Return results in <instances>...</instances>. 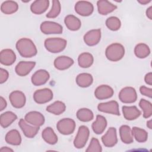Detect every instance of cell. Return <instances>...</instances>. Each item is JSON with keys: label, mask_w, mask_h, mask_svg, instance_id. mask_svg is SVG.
Wrapping results in <instances>:
<instances>
[{"label": "cell", "mask_w": 152, "mask_h": 152, "mask_svg": "<svg viewBox=\"0 0 152 152\" xmlns=\"http://www.w3.org/2000/svg\"><path fill=\"white\" fill-rule=\"evenodd\" d=\"M42 137L44 141L49 144L54 145L58 142V136L56 133L53 131V129L51 127H46L45 128L42 132Z\"/></svg>", "instance_id": "cell-27"}, {"label": "cell", "mask_w": 152, "mask_h": 152, "mask_svg": "<svg viewBox=\"0 0 152 152\" xmlns=\"http://www.w3.org/2000/svg\"><path fill=\"white\" fill-rule=\"evenodd\" d=\"M61 11V3L58 0H53L51 10L46 14V17L49 18H55L57 17Z\"/></svg>", "instance_id": "cell-39"}, {"label": "cell", "mask_w": 152, "mask_h": 152, "mask_svg": "<svg viewBox=\"0 0 152 152\" xmlns=\"http://www.w3.org/2000/svg\"><path fill=\"white\" fill-rule=\"evenodd\" d=\"M119 135L121 141L126 144H131L134 141L131 128L126 125H122L119 128Z\"/></svg>", "instance_id": "cell-26"}, {"label": "cell", "mask_w": 152, "mask_h": 152, "mask_svg": "<svg viewBox=\"0 0 152 152\" xmlns=\"http://www.w3.org/2000/svg\"><path fill=\"white\" fill-rule=\"evenodd\" d=\"M49 6V0H36L31 4L30 10L33 14L40 15L44 13L48 10Z\"/></svg>", "instance_id": "cell-21"}, {"label": "cell", "mask_w": 152, "mask_h": 152, "mask_svg": "<svg viewBox=\"0 0 152 152\" xmlns=\"http://www.w3.org/2000/svg\"><path fill=\"white\" fill-rule=\"evenodd\" d=\"M145 14L147 18H148L150 20H152V6L149 7L146 11H145Z\"/></svg>", "instance_id": "cell-45"}, {"label": "cell", "mask_w": 152, "mask_h": 152, "mask_svg": "<svg viewBox=\"0 0 152 152\" xmlns=\"http://www.w3.org/2000/svg\"><path fill=\"white\" fill-rule=\"evenodd\" d=\"M16 60V55L11 49H4L0 52L1 64L5 66L12 65Z\"/></svg>", "instance_id": "cell-19"}, {"label": "cell", "mask_w": 152, "mask_h": 152, "mask_svg": "<svg viewBox=\"0 0 152 152\" xmlns=\"http://www.w3.org/2000/svg\"><path fill=\"white\" fill-rule=\"evenodd\" d=\"M138 2H139L141 5H146L151 2V0H138Z\"/></svg>", "instance_id": "cell-47"}, {"label": "cell", "mask_w": 152, "mask_h": 152, "mask_svg": "<svg viewBox=\"0 0 152 152\" xmlns=\"http://www.w3.org/2000/svg\"><path fill=\"white\" fill-rule=\"evenodd\" d=\"M139 106L143 111V117L149 118L152 115V104L148 100L141 99L139 102Z\"/></svg>", "instance_id": "cell-37"}, {"label": "cell", "mask_w": 152, "mask_h": 152, "mask_svg": "<svg viewBox=\"0 0 152 152\" xmlns=\"http://www.w3.org/2000/svg\"><path fill=\"white\" fill-rule=\"evenodd\" d=\"M106 26L112 31H117L121 28V22L117 17L111 16L106 19Z\"/></svg>", "instance_id": "cell-38"}, {"label": "cell", "mask_w": 152, "mask_h": 152, "mask_svg": "<svg viewBox=\"0 0 152 152\" xmlns=\"http://www.w3.org/2000/svg\"><path fill=\"white\" fill-rule=\"evenodd\" d=\"M64 23L67 28L71 31L78 30L81 26L80 20L72 14H69L65 17Z\"/></svg>", "instance_id": "cell-25"}, {"label": "cell", "mask_w": 152, "mask_h": 152, "mask_svg": "<svg viewBox=\"0 0 152 152\" xmlns=\"http://www.w3.org/2000/svg\"><path fill=\"white\" fill-rule=\"evenodd\" d=\"M75 11L81 16L87 17L92 14L94 7L92 3L86 1H79L76 2L74 7Z\"/></svg>", "instance_id": "cell-9"}, {"label": "cell", "mask_w": 152, "mask_h": 152, "mask_svg": "<svg viewBox=\"0 0 152 152\" xmlns=\"http://www.w3.org/2000/svg\"><path fill=\"white\" fill-rule=\"evenodd\" d=\"M7 106V103L5 99L1 96L0 97V111H2Z\"/></svg>", "instance_id": "cell-44"}, {"label": "cell", "mask_w": 152, "mask_h": 152, "mask_svg": "<svg viewBox=\"0 0 152 152\" xmlns=\"http://www.w3.org/2000/svg\"><path fill=\"white\" fill-rule=\"evenodd\" d=\"M97 7L98 12L103 15H107L108 14L114 11L117 6L106 0H99L97 2Z\"/></svg>", "instance_id": "cell-22"}, {"label": "cell", "mask_w": 152, "mask_h": 152, "mask_svg": "<svg viewBox=\"0 0 152 152\" xmlns=\"http://www.w3.org/2000/svg\"><path fill=\"white\" fill-rule=\"evenodd\" d=\"M89 135L90 131L88 128L85 125L80 126L73 142L74 147L78 149L83 148L88 140Z\"/></svg>", "instance_id": "cell-4"}, {"label": "cell", "mask_w": 152, "mask_h": 152, "mask_svg": "<svg viewBox=\"0 0 152 152\" xmlns=\"http://www.w3.org/2000/svg\"><path fill=\"white\" fill-rule=\"evenodd\" d=\"M94 62V58L92 54L88 52H83L78 57V65L83 68L90 67Z\"/></svg>", "instance_id": "cell-30"}, {"label": "cell", "mask_w": 152, "mask_h": 152, "mask_svg": "<svg viewBox=\"0 0 152 152\" xmlns=\"http://www.w3.org/2000/svg\"><path fill=\"white\" fill-rule=\"evenodd\" d=\"M40 29L45 34H61L63 31V27L61 24L51 21L42 22L40 26Z\"/></svg>", "instance_id": "cell-7"}, {"label": "cell", "mask_w": 152, "mask_h": 152, "mask_svg": "<svg viewBox=\"0 0 152 152\" xmlns=\"http://www.w3.org/2000/svg\"><path fill=\"white\" fill-rule=\"evenodd\" d=\"M75 122L71 118H63L56 124L58 131L62 135H68L72 134L75 129Z\"/></svg>", "instance_id": "cell-5"}, {"label": "cell", "mask_w": 152, "mask_h": 152, "mask_svg": "<svg viewBox=\"0 0 152 152\" xmlns=\"http://www.w3.org/2000/svg\"><path fill=\"white\" fill-rule=\"evenodd\" d=\"M18 9V4L13 1H4L1 5V11L5 14H12L17 11Z\"/></svg>", "instance_id": "cell-33"}, {"label": "cell", "mask_w": 152, "mask_h": 152, "mask_svg": "<svg viewBox=\"0 0 152 152\" xmlns=\"http://www.w3.org/2000/svg\"><path fill=\"white\" fill-rule=\"evenodd\" d=\"M6 142L12 145H19L21 142V137L17 129H11L8 131L5 137Z\"/></svg>", "instance_id": "cell-28"}, {"label": "cell", "mask_w": 152, "mask_h": 152, "mask_svg": "<svg viewBox=\"0 0 152 152\" xmlns=\"http://www.w3.org/2000/svg\"><path fill=\"white\" fill-rule=\"evenodd\" d=\"M140 92L141 94L147 96L149 98L152 97V88H148L144 86H142L140 87Z\"/></svg>", "instance_id": "cell-41"}, {"label": "cell", "mask_w": 152, "mask_h": 152, "mask_svg": "<svg viewBox=\"0 0 152 152\" xmlns=\"http://www.w3.org/2000/svg\"><path fill=\"white\" fill-rule=\"evenodd\" d=\"M119 99L124 103H132L137 99V93L132 87H125L121 90L119 93Z\"/></svg>", "instance_id": "cell-6"}, {"label": "cell", "mask_w": 152, "mask_h": 152, "mask_svg": "<svg viewBox=\"0 0 152 152\" xmlns=\"http://www.w3.org/2000/svg\"><path fill=\"white\" fill-rule=\"evenodd\" d=\"M105 55L106 58L110 61H119L125 55V48L119 43H112L106 48Z\"/></svg>", "instance_id": "cell-2"}, {"label": "cell", "mask_w": 152, "mask_h": 152, "mask_svg": "<svg viewBox=\"0 0 152 152\" xmlns=\"http://www.w3.org/2000/svg\"><path fill=\"white\" fill-rule=\"evenodd\" d=\"M74 63V61L71 58L67 56H59L55 59L53 65L58 70H65L70 68Z\"/></svg>", "instance_id": "cell-20"}, {"label": "cell", "mask_w": 152, "mask_h": 152, "mask_svg": "<svg viewBox=\"0 0 152 152\" xmlns=\"http://www.w3.org/2000/svg\"><path fill=\"white\" fill-rule=\"evenodd\" d=\"M147 126L150 129H152V121L151 119H150L149 121H148L147 122Z\"/></svg>", "instance_id": "cell-48"}, {"label": "cell", "mask_w": 152, "mask_h": 152, "mask_svg": "<svg viewBox=\"0 0 152 152\" xmlns=\"http://www.w3.org/2000/svg\"><path fill=\"white\" fill-rule=\"evenodd\" d=\"M8 77H9V73L7 71V70L1 68L0 69V83L3 84L5 82H6Z\"/></svg>", "instance_id": "cell-42"}, {"label": "cell", "mask_w": 152, "mask_h": 152, "mask_svg": "<svg viewBox=\"0 0 152 152\" xmlns=\"http://www.w3.org/2000/svg\"><path fill=\"white\" fill-rule=\"evenodd\" d=\"M134 53L137 58L144 59L150 55V49L147 44L140 43L135 46L134 48Z\"/></svg>", "instance_id": "cell-34"}, {"label": "cell", "mask_w": 152, "mask_h": 152, "mask_svg": "<svg viewBox=\"0 0 152 152\" xmlns=\"http://www.w3.org/2000/svg\"><path fill=\"white\" fill-rule=\"evenodd\" d=\"M14 150L10 147H2L0 149L1 152H10V151H13Z\"/></svg>", "instance_id": "cell-46"}, {"label": "cell", "mask_w": 152, "mask_h": 152, "mask_svg": "<svg viewBox=\"0 0 152 152\" xmlns=\"http://www.w3.org/2000/svg\"><path fill=\"white\" fill-rule=\"evenodd\" d=\"M93 82V76L89 73H81L76 77L77 84L82 88H86L90 86Z\"/></svg>", "instance_id": "cell-29"}, {"label": "cell", "mask_w": 152, "mask_h": 152, "mask_svg": "<svg viewBox=\"0 0 152 152\" xmlns=\"http://www.w3.org/2000/svg\"><path fill=\"white\" fill-rule=\"evenodd\" d=\"M66 110L65 103L61 101L57 100L46 107V111L55 115L63 113Z\"/></svg>", "instance_id": "cell-32"}, {"label": "cell", "mask_w": 152, "mask_h": 152, "mask_svg": "<svg viewBox=\"0 0 152 152\" xmlns=\"http://www.w3.org/2000/svg\"><path fill=\"white\" fill-rule=\"evenodd\" d=\"M24 119L27 123L37 127L42 126L45 121L43 114L37 111H31L28 112L25 115Z\"/></svg>", "instance_id": "cell-13"}, {"label": "cell", "mask_w": 152, "mask_h": 152, "mask_svg": "<svg viewBox=\"0 0 152 152\" xmlns=\"http://www.w3.org/2000/svg\"><path fill=\"white\" fill-rule=\"evenodd\" d=\"M16 49L23 58H31L36 55L37 50L33 42L26 37L19 39L15 45Z\"/></svg>", "instance_id": "cell-1"}, {"label": "cell", "mask_w": 152, "mask_h": 152, "mask_svg": "<svg viewBox=\"0 0 152 152\" xmlns=\"http://www.w3.org/2000/svg\"><path fill=\"white\" fill-rule=\"evenodd\" d=\"M97 109L99 111L103 113L112 114L117 116L120 115L119 104L115 100H110L107 102L100 103L97 106Z\"/></svg>", "instance_id": "cell-10"}, {"label": "cell", "mask_w": 152, "mask_h": 152, "mask_svg": "<svg viewBox=\"0 0 152 152\" xmlns=\"http://www.w3.org/2000/svg\"><path fill=\"white\" fill-rule=\"evenodd\" d=\"M113 89L106 84H102L98 86L94 91V96L99 100H105L113 96Z\"/></svg>", "instance_id": "cell-18"}, {"label": "cell", "mask_w": 152, "mask_h": 152, "mask_svg": "<svg viewBox=\"0 0 152 152\" xmlns=\"http://www.w3.org/2000/svg\"><path fill=\"white\" fill-rule=\"evenodd\" d=\"M17 119V116L11 111H7L2 113L0 116L1 126L6 128Z\"/></svg>", "instance_id": "cell-31"}, {"label": "cell", "mask_w": 152, "mask_h": 152, "mask_svg": "<svg viewBox=\"0 0 152 152\" xmlns=\"http://www.w3.org/2000/svg\"><path fill=\"white\" fill-rule=\"evenodd\" d=\"M36 62L34 61H20L15 66V71L20 77H24L28 75L34 68Z\"/></svg>", "instance_id": "cell-17"}, {"label": "cell", "mask_w": 152, "mask_h": 152, "mask_svg": "<svg viewBox=\"0 0 152 152\" xmlns=\"http://www.w3.org/2000/svg\"><path fill=\"white\" fill-rule=\"evenodd\" d=\"M102 36L101 30L100 28L92 29L87 31L83 37L84 43L89 46H93L97 45L100 41Z\"/></svg>", "instance_id": "cell-11"}, {"label": "cell", "mask_w": 152, "mask_h": 152, "mask_svg": "<svg viewBox=\"0 0 152 152\" xmlns=\"http://www.w3.org/2000/svg\"><path fill=\"white\" fill-rule=\"evenodd\" d=\"M18 125L24 135L29 138H34L37 135L40 129L39 127L33 126L27 123L24 119H20Z\"/></svg>", "instance_id": "cell-16"}, {"label": "cell", "mask_w": 152, "mask_h": 152, "mask_svg": "<svg viewBox=\"0 0 152 152\" xmlns=\"http://www.w3.org/2000/svg\"><path fill=\"white\" fill-rule=\"evenodd\" d=\"M67 45V41L61 37H50L45 40L44 46L50 53H57L63 51Z\"/></svg>", "instance_id": "cell-3"}, {"label": "cell", "mask_w": 152, "mask_h": 152, "mask_svg": "<svg viewBox=\"0 0 152 152\" xmlns=\"http://www.w3.org/2000/svg\"><path fill=\"white\" fill-rule=\"evenodd\" d=\"M122 110L124 117L128 121L135 120L141 115V112L135 106H124Z\"/></svg>", "instance_id": "cell-23"}, {"label": "cell", "mask_w": 152, "mask_h": 152, "mask_svg": "<svg viewBox=\"0 0 152 152\" xmlns=\"http://www.w3.org/2000/svg\"><path fill=\"white\" fill-rule=\"evenodd\" d=\"M9 100L11 105L17 109H20L24 106L26 102V97L23 92L15 90L11 92L9 96Z\"/></svg>", "instance_id": "cell-12"}, {"label": "cell", "mask_w": 152, "mask_h": 152, "mask_svg": "<svg viewBox=\"0 0 152 152\" xmlns=\"http://www.w3.org/2000/svg\"><path fill=\"white\" fill-rule=\"evenodd\" d=\"M50 78L49 73L45 69H39L31 76V81L35 86H39L46 84Z\"/></svg>", "instance_id": "cell-15"}, {"label": "cell", "mask_w": 152, "mask_h": 152, "mask_svg": "<svg viewBox=\"0 0 152 152\" xmlns=\"http://www.w3.org/2000/svg\"><path fill=\"white\" fill-rule=\"evenodd\" d=\"M53 94L52 91L48 88L37 90L33 94V99L38 104H44L52 100Z\"/></svg>", "instance_id": "cell-8"}, {"label": "cell", "mask_w": 152, "mask_h": 152, "mask_svg": "<svg viewBox=\"0 0 152 152\" xmlns=\"http://www.w3.org/2000/svg\"><path fill=\"white\" fill-rule=\"evenodd\" d=\"M107 125V122L106 119L102 115H97L96 121L91 125V128L95 134L99 135L104 131Z\"/></svg>", "instance_id": "cell-24"}, {"label": "cell", "mask_w": 152, "mask_h": 152, "mask_svg": "<svg viewBox=\"0 0 152 152\" xmlns=\"http://www.w3.org/2000/svg\"><path fill=\"white\" fill-rule=\"evenodd\" d=\"M86 152H101L102 151V146L98 139L93 137L90 141V144L86 150Z\"/></svg>", "instance_id": "cell-40"}, {"label": "cell", "mask_w": 152, "mask_h": 152, "mask_svg": "<svg viewBox=\"0 0 152 152\" xmlns=\"http://www.w3.org/2000/svg\"><path fill=\"white\" fill-rule=\"evenodd\" d=\"M133 137L138 142H144L148 139L147 132L141 128L134 126L131 129Z\"/></svg>", "instance_id": "cell-35"}, {"label": "cell", "mask_w": 152, "mask_h": 152, "mask_svg": "<svg viewBox=\"0 0 152 152\" xmlns=\"http://www.w3.org/2000/svg\"><path fill=\"white\" fill-rule=\"evenodd\" d=\"M77 119L84 122H89L91 121L94 118V114L93 112L88 108L80 109L76 113Z\"/></svg>", "instance_id": "cell-36"}, {"label": "cell", "mask_w": 152, "mask_h": 152, "mask_svg": "<svg viewBox=\"0 0 152 152\" xmlns=\"http://www.w3.org/2000/svg\"><path fill=\"white\" fill-rule=\"evenodd\" d=\"M102 141L106 147H112L118 142L116 129L114 127H110L105 134L102 137Z\"/></svg>", "instance_id": "cell-14"}, {"label": "cell", "mask_w": 152, "mask_h": 152, "mask_svg": "<svg viewBox=\"0 0 152 152\" xmlns=\"http://www.w3.org/2000/svg\"><path fill=\"white\" fill-rule=\"evenodd\" d=\"M144 81L149 86L152 85V72H150L145 74L144 77Z\"/></svg>", "instance_id": "cell-43"}]
</instances>
